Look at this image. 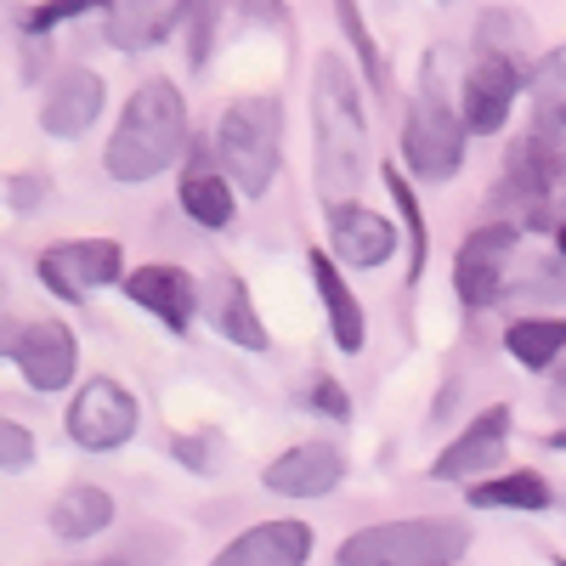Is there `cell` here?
Instances as JSON below:
<instances>
[{"instance_id": "1", "label": "cell", "mask_w": 566, "mask_h": 566, "mask_svg": "<svg viewBox=\"0 0 566 566\" xmlns=\"http://www.w3.org/2000/svg\"><path fill=\"white\" fill-rule=\"evenodd\" d=\"M312 165L323 205H340L363 187L368 170V119L363 91L340 52H323L312 69Z\"/></svg>"}, {"instance_id": "2", "label": "cell", "mask_w": 566, "mask_h": 566, "mask_svg": "<svg viewBox=\"0 0 566 566\" xmlns=\"http://www.w3.org/2000/svg\"><path fill=\"white\" fill-rule=\"evenodd\" d=\"M187 154V103L170 80H142L119 119H114V136L103 148V165L114 181H154L159 170H170L176 159Z\"/></svg>"}, {"instance_id": "3", "label": "cell", "mask_w": 566, "mask_h": 566, "mask_svg": "<svg viewBox=\"0 0 566 566\" xmlns=\"http://www.w3.org/2000/svg\"><path fill=\"white\" fill-rule=\"evenodd\" d=\"M216 159L244 199H261L283 165V103L277 97H239L216 125Z\"/></svg>"}, {"instance_id": "4", "label": "cell", "mask_w": 566, "mask_h": 566, "mask_svg": "<svg viewBox=\"0 0 566 566\" xmlns=\"http://www.w3.org/2000/svg\"><path fill=\"white\" fill-rule=\"evenodd\" d=\"M470 555V533L459 515H408V522L352 533L335 560L340 566H453Z\"/></svg>"}, {"instance_id": "5", "label": "cell", "mask_w": 566, "mask_h": 566, "mask_svg": "<svg viewBox=\"0 0 566 566\" xmlns=\"http://www.w3.org/2000/svg\"><path fill=\"white\" fill-rule=\"evenodd\" d=\"M555 193H566V125L538 114V125L510 148L493 205H510L522 227H544L549 221L544 210H549Z\"/></svg>"}, {"instance_id": "6", "label": "cell", "mask_w": 566, "mask_h": 566, "mask_svg": "<svg viewBox=\"0 0 566 566\" xmlns=\"http://www.w3.org/2000/svg\"><path fill=\"white\" fill-rule=\"evenodd\" d=\"M464 142H470V125L464 114L442 97L437 74L424 69V85L419 97L408 103V119H402V159L419 181H453L464 170Z\"/></svg>"}, {"instance_id": "7", "label": "cell", "mask_w": 566, "mask_h": 566, "mask_svg": "<svg viewBox=\"0 0 566 566\" xmlns=\"http://www.w3.org/2000/svg\"><path fill=\"white\" fill-rule=\"evenodd\" d=\"M34 272L57 301L80 306V301H91L97 290H108V283L125 277V244L119 239H63V244L40 250Z\"/></svg>"}, {"instance_id": "8", "label": "cell", "mask_w": 566, "mask_h": 566, "mask_svg": "<svg viewBox=\"0 0 566 566\" xmlns=\"http://www.w3.org/2000/svg\"><path fill=\"white\" fill-rule=\"evenodd\" d=\"M136 424H142V408L136 397L108 380V374H97V380H85L63 413V431L80 453H119L130 437H136Z\"/></svg>"}, {"instance_id": "9", "label": "cell", "mask_w": 566, "mask_h": 566, "mask_svg": "<svg viewBox=\"0 0 566 566\" xmlns=\"http://www.w3.org/2000/svg\"><path fill=\"white\" fill-rule=\"evenodd\" d=\"M522 244V221H482L476 232H464V244L453 255V295L470 312H488L504 295V277H510V255Z\"/></svg>"}, {"instance_id": "10", "label": "cell", "mask_w": 566, "mask_h": 566, "mask_svg": "<svg viewBox=\"0 0 566 566\" xmlns=\"http://www.w3.org/2000/svg\"><path fill=\"white\" fill-rule=\"evenodd\" d=\"M522 91H527V74L515 69V57L482 52L459 80V114H464L470 136H499L510 125V108Z\"/></svg>"}, {"instance_id": "11", "label": "cell", "mask_w": 566, "mask_h": 566, "mask_svg": "<svg viewBox=\"0 0 566 566\" xmlns=\"http://www.w3.org/2000/svg\"><path fill=\"white\" fill-rule=\"evenodd\" d=\"M176 199H181L187 221L205 227V232H221V227H232V216H239V187H232V176L221 170L216 148H205V142H187V165H181V181H176Z\"/></svg>"}, {"instance_id": "12", "label": "cell", "mask_w": 566, "mask_h": 566, "mask_svg": "<svg viewBox=\"0 0 566 566\" xmlns=\"http://www.w3.org/2000/svg\"><path fill=\"white\" fill-rule=\"evenodd\" d=\"M125 295L148 317H159L165 328H176V335H187L193 317L205 312V290L193 283V272H181L170 261H148V266L125 272Z\"/></svg>"}, {"instance_id": "13", "label": "cell", "mask_w": 566, "mask_h": 566, "mask_svg": "<svg viewBox=\"0 0 566 566\" xmlns=\"http://www.w3.org/2000/svg\"><path fill=\"white\" fill-rule=\"evenodd\" d=\"M504 448H510V408L493 402V408H482V413L470 419L464 431L437 453L431 482H476V476H488V470L504 459Z\"/></svg>"}, {"instance_id": "14", "label": "cell", "mask_w": 566, "mask_h": 566, "mask_svg": "<svg viewBox=\"0 0 566 566\" xmlns=\"http://www.w3.org/2000/svg\"><path fill=\"white\" fill-rule=\"evenodd\" d=\"M346 476V453L335 442H295L261 470V488L277 499H328Z\"/></svg>"}, {"instance_id": "15", "label": "cell", "mask_w": 566, "mask_h": 566, "mask_svg": "<svg viewBox=\"0 0 566 566\" xmlns=\"http://www.w3.org/2000/svg\"><path fill=\"white\" fill-rule=\"evenodd\" d=\"M12 363L23 368V380L34 391H69L74 368H80V340L63 317H40V323H23Z\"/></svg>"}, {"instance_id": "16", "label": "cell", "mask_w": 566, "mask_h": 566, "mask_svg": "<svg viewBox=\"0 0 566 566\" xmlns=\"http://www.w3.org/2000/svg\"><path fill=\"white\" fill-rule=\"evenodd\" d=\"M328 250H335L346 266L368 272V266L391 261L397 227H391V216H380V210H368V205H357V199H340V205H328Z\"/></svg>"}, {"instance_id": "17", "label": "cell", "mask_w": 566, "mask_h": 566, "mask_svg": "<svg viewBox=\"0 0 566 566\" xmlns=\"http://www.w3.org/2000/svg\"><path fill=\"white\" fill-rule=\"evenodd\" d=\"M103 103H108V91H103L97 69H63L52 80V91H45V103H40V130L57 136V142H74L103 119Z\"/></svg>"}, {"instance_id": "18", "label": "cell", "mask_w": 566, "mask_h": 566, "mask_svg": "<svg viewBox=\"0 0 566 566\" xmlns=\"http://www.w3.org/2000/svg\"><path fill=\"white\" fill-rule=\"evenodd\" d=\"M205 323L216 328L221 340L250 352V357H266L272 352V335H266V323H261V312H255V301L244 290V277H232V272H216L205 283Z\"/></svg>"}, {"instance_id": "19", "label": "cell", "mask_w": 566, "mask_h": 566, "mask_svg": "<svg viewBox=\"0 0 566 566\" xmlns=\"http://www.w3.org/2000/svg\"><path fill=\"white\" fill-rule=\"evenodd\" d=\"M306 261H312V283H317V301H323V317H328V335H335V346L346 357H357L363 340H368V317L357 306V290H352L346 272H340L346 261L335 250H312Z\"/></svg>"}, {"instance_id": "20", "label": "cell", "mask_w": 566, "mask_h": 566, "mask_svg": "<svg viewBox=\"0 0 566 566\" xmlns=\"http://www.w3.org/2000/svg\"><path fill=\"white\" fill-rule=\"evenodd\" d=\"M312 555V527L283 515V522H255L221 549V566H301Z\"/></svg>"}, {"instance_id": "21", "label": "cell", "mask_w": 566, "mask_h": 566, "mask_svg": "<svg viewBox=\"0 0 566 566\" xmlns=\"http://www.w3.org/2000/svg\"><path fill=\"white\" fill-rule=\"evenodd\" d=\"M464 499L476 510H549L555 488L544 482V470H504V476H476L464 488Z\"/></svg>"}, {"instance_id": "22", "label": "cell", "mask_w": 566, "mask_h": 566, "mask_svg": "<svg viewBox=\"0 0 566 566\" xmlns=\"http://www.w3.org/2000/svg\"><path fill=\"white\" fill-rule=\"evenodd\" d=\"M504 352L515 368L527 374H544L566 357V317H515L504 328Z\"/></svg>"}, {"instance_id": "23", "label": "cell", "mask_w": 566, "mask_h": 566, "mask_svg": "<svg viewBox=\"0 0 566 566\" xmlns=\"http://www.w3.org/2000/svg\"><path fill=\"white\" fill-rule=\"evenodd\" d=\"M114 522V499L97 488V482H74L57 504H52V533L80 544V538H97L103 527Z\"/></svg>"}, {"instance_id": "24", "label": "cell", "mask_w": 566, "mask_h": 566, "mask_svg": "<svg viewBox=\"0 0 566 566\" xmlns=\"http://www.w3.org/2000/svg\"><path fill=\"white\" fill-rule=\"evenodd\" d=\"M165 18H170V0H108V45L142 52L148 40H159Z\"/></svg>"}, {"instance_id": "25", "label": "cell", "mask_w": 566, "mask_h": 566, "mask_svg": "<svg viewBox=\"0 0 566 566\" xmlns=\"http://www.w3.org/2000/svg\"><path fill=\"white\" fill-rule=\"evenodd\" d=\"M386 193H391V205H397V216L408 227V283H419L424 277V261H431V232H424L419 199H413V187H408V176L397 165H386Z\"/></svg>"}, {"instance_id": "26", "label": "cell", "mask_w": 566, "mask_h": 566, "mask_svg": "<svg viewBox=\"0 0 566 566\" xmlns=\"http://www.w3.org/2000/svg\"><path fill=\"white\" fill-rule=\"evenodd\" d=\"M335 18H340V29H346V40H352L357 63H363V80H368L374 91H386L391 69H386V57H380V45H374V34H368V23H363V12H357V0H335Z\"/></svg>"}, {"instance_id": "27", "label": "cell", "mask_w": 566, "mask_h": 566, "mask_svg": "<svg viewBox=\"0 0 566 566\" xmlns=\"http://www.w3.org/2000/svg\"><path fill=\"white\" fill-rule=\"evenodd\" d=\"M533 34V23H527V12H510V7H493V12H482L476 18V45L482 52H515V45H522Z\"/></svg>"}, {"instance_id": "28", "label": "cell", "mask_w": 566, "mask_h": 566, "mask_svg": "<svg viewBox=\"0 0 566 566\" xmlns=\"http://www.w3.org/2000/svg\"><path fill=\"white\" fill-rule=\"evenodd\" d=\"M527 91H533V103L538 114H555L566 108V45H555V52H544L527 74Z\"/></svg>"}, {"instance_id": "29", "label": "cell", "mask_w": 566, "mask_h": 566, "mask_svg": "<svg viewBox=\"0 0 566 566\" xmlns=\"http://www.w3.org/2000/svg\"><path fill=\"white\" fill-rule=\"evenodd\" d=\"M103 0H40V7L23 18V29L29 34H52L57 23H74V18H85V12H97Z\"/></svg>"}, {"instance_id": "30", "label": "cell", "mask_w": 566, "mask_h": 566, "mask_svg": "<svg viewBox=\"0 0 566 566\" xmlns=\"http://www.w3.org/2000/svg\"><path fill=\"white\" fill-rule=\"evenodd\" d=\"M34 464V431L0 413V470H29Z\"/></svg>"}, {"instance_id": "31", "label": "cell", "mask_w": 566, "mask_h": 566, "mask_svg": "<svg viewBox=\"0 0 566 566\" xmlns=\"http://www.w3.org/2000/svg\"><path fill=\"white\" fill-rule=\"evenodd\" d=\"M312 408L328 413V419H352V397H346V386H335L328 374H317V380H312Z\"/></svg>"}, {"instance_id": "32", "label": "cell", "mask_w": 566, "mask_h": 566, "mask_svg": "<svg viewBox=\"0 0 566 566\" xmlns=\"http://www.w3.org/2000/svg\"><path fill=\"white\" fill-rule=\"evenodd\" d=\"M250 23H283V0H239Z\"/></svg>"}, {"instance_id": "33", "label": "cell", "mask_w": 566, "mask_h": 566, "mask_svg": "<svg viewBox=\"0 0 566 566\" xmlns=\"http://www.w3.org/2000/svg\"><path fill=\"white\" fill-rule=\"evenodd\" d=\"M40 193H45V181H12V187H7V199H12V205H23V210H29Z\"/></svg>"}, {"instance_id": "34", "label": "cell", "mask_w": 566, "mask_h": 566, "mask_svg": "<svg viewBox=\"0 0 566 566\" xmlns=\"http://www.w3.org/2000/svg\"><path fill=\"white\" fill-rule=\"evenodd\" d=\"M549 408H566V357L555 363V380H549Z\"/></svg>"}, {"instance_id": "35", "label": "cell", "mask_w": 566, "mask_h": 566, "mask_svg": "<svg viewBox=\"0 0 566 566\" xmlns=\"http://www.w3.org/2000/svg\"><path fill=\"white\" fill-rule=\"evenodd\" d=\"M555 250H560V261H566V221H555Z\"/></svg>"}, {"instance_id": "36", "label": "cell", "mask_w": 566, "mask_h": 566, "mask_svg": "<svg viewBox=\"0 0 566 566\" xmlns=\"http://www.w3.org/2000/svg\"><path fill=\"white\" fill-rule=\"evenodd\" d=\"M549 448H555V453H566V424H560V431L549 437Z\"/></svg>"}, {"instance_id": "37", "label": "cell", "mask_w": 566, "mask_h": 566, "mask_svg": "<svg viewBox=\"0 0 566 566\" xmlns=\"http://www.w3.org/2000/svg\"><path fill=\"white\" fill-rule=\"evenodd\" d=\"M549 119H555V125H566V108H555V114H549Z\"/></svg>"}, {"instance_id": "38", "label": "cell", "mask_w": 566, "mask_h": 566, "mask_svg": "<svg viewBox=\"0 0 566 566\" xmlns=\"http://www.w3.org/2000/svg\"><path fill=\"white\" fill-rule=\"evenodd\" d=\"M0 306H7V277H0Z\"/></svg>"}]
</instances>
